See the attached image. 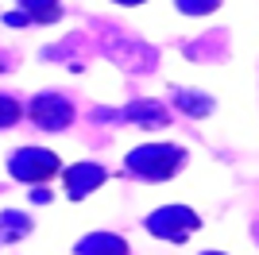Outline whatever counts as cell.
Segmentation results:
<instances>
[{
	"label": "cell",
	"instance_id": "cell-7",
	"mask_svg": "<svg viewBox=\"0 0 259 255\" xmlns=\"http://www.w3.org/2000/svg\"><path fill=\"white\" fill-rule=\"evenodd\" d=\"M217 8H221V0H178V12H186V16H205Z\"/></svg>",
	"mask_w": 259,
	"mask_h": 255
},
{
	"label": "cell",
	"instance_id": "cell-5",
	"mask_svg": "<svg viewBox=\"0 0 259 255\" xmlns=\"http://www.w3.org/2000/svg\"><path fill=\"white\" fill-rule=\"evenodd\" d=\"M81 255H128V247L116 236H93V240L81 244Z\"/></svg>",
	"mask_w": 259,
	"mask_h": 255
},
{
	"label": "cell",
	"instance_id": "cell-6",
	"mask_svg": "<svg viewBox=\"0 0 259 255\" xmlns=\"http://www.w3.org/2000/svg\"><path fill=\"white\" fill-rule=\"evenodd\" d=\"M97 182H101V170H93V166L74 170V174H70V193H85V190H93Z\"/></svg>",
	"mask_w": 259,
	"mask_h": 255
},
{
	"label": "cell",
	"instance_id": "cell-10",
	"mask_svg": "<svg viewBox=\"0 0 259 255\" xmlns=\"http://www.w3.org/2000/svg\"><path fill=\"white\" fill-rule=\"evenodd\" d=\"M116 4H143V0H116Z\"/></svg>",
	"mask_w": 259,
	"mask_h": 255
},
{
	"label": "cell",
	"instance_id": "cell-9",
	"mask_svg": "<svg viewBox=\"0 0 259 255\" xmlns=\"http://www.w3.org/2000/svg\"><path fill=\"white\" fill-rule=\"evenodd\" d=\"M20 120V105L12 101V97H0V128H8Z\"/></svg>",
	"mask_w": 259,
	"mask_h": 255
},
{
	"label": "cell",
	"instance_id": "cell-2",
	"mask_svg": "<svg viewBox=\"0 0 259 255\" xmlns=\"http://www.w3.org/2000/svg\"><path fill=\"white\" fill-rule=\"evenodd\" d=\"M147 228H151L155 236H162V240H186V236L197 228V212L182 209V205H166V209L147 217Z\"/></svg>",
	"mask_w": 259,
	"mask_h": 255
},
{
	"label": "cell",
	"instance_id": "cell-12",
	"mask_svg": "<svg viewBox=\"0 0 259 255\" xmlns=\"http://www.w3.org/2000/svg\"><path fill=\"white\" fill-rule=\"evenodd\" d=\"M0 70H4V66H0Z\"/></svg>",
	"mask_w": 259,
	"mask_h": 255
},
{
	"label": "cell",
	"instance_id": "cell-11",
	"mask_svg": "<svg viewBox=\"0 0 259 255\" xmlns=\"http://www.w3.org/2000/svg\"><path fill=\"white\" fill-rule=\"evenodd\" d=\"M209 255H217V251H209Z\"/></svg>",
	"mask_w": 259,
	"mask_h": 255
},
{
	"label": "cell",
	"instance_id": "cell-8",
	"mask_svg": "<svg viewBox=\"0 0 259 255\" xmlns=\"http://www.w3.org/2000/svg\"><path fill=\"white\" fill-rule=\"evenodd\" d=\"M35 12V20H58V4L54 0H23Z\"/></svg>",
	"mask_w": 259,
	"mask_h": 255
},
{
	"label": "cell",
	"instance_id": "cell-4",
	"mask_svg": "<svg viewBox=\"0 0 259 255\" xmlns=\"http://www.w3.org/2000/svg\"><path fill=\"white\" fill-rule=\"evenodd\" d=\"M31 116H35V124H39V128H66V124H70V116H74V108L66 105L62 97L43 93V97H35Z\"/></svg>",
	"mask_w": 259,
	"mask_h": 255
},
{
	"label": "cell",
	"instance_id": "cell-3",
	"mask_svg": "<svg viewBox=\"0 0 259 255\" xmlns=\"http://www.w3.org/2000/svg\"><path fill=\"white\" fill-rule=\"evenodd\" d=\"M54 170H58V159H54L51 151H39V147H31V151H20V155L12 159V174H16V178H23V182L51 178Z\"/></svg>",
	"mask_w": 259,
	"mask_h": 255
},
{
	"label": "cell",
	"instance_id": "cell-1",
	"mask_svg": "<svg viewBox=\"0 0 259 255\" xmlns=\"http://www.w3.org/2000/svg\"><path fill=\"white\" fill-rule=\"evenodd\" d=\"M182 162H186V151L174 147V143H143L128 155V170L147 182H162L170 174H178Z\"/></svg>",
	"mask_w": 259,
	"mask_h": 255
}]
</instances>
